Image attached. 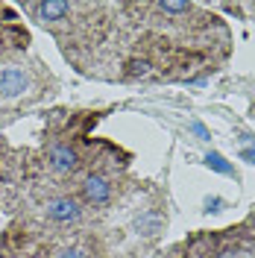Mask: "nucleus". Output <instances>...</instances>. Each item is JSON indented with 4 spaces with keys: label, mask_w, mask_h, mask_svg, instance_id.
<instances>
[{
    "label": "nucleus",
    "mask_w": 255,
    "mask_h": 258,
    "mask_svg": "<svg viewBox=\"0 0 255 258\" xmlns=\"http://www.w3.org/2000/svg\"><path fill=\"white\" fill-rule=\"evenodd\" d=\"M44 217H47L50 223H59V226H68V223H77L82 217V206L80 200H74V197H56V200H50L47 206H44Z\"/></svg>",
    "instance_id": "nucleus-1"
},
{
    "label": "nucleus",
    "mask_w": 255,
    "mask_h": 258,
    "mask_svg": "<svg viewBox=\"0 0 255 258\" xmlns=\"http://www.w3.org/2000/svg\"><path fill=\"white\" fill-rule=\"evenodd\" d=\"M27 88H30V77H27L24 68L9 64V68L0 71V97H3V100H15V97H21Z\"/></svg>",
    "instance_id": "nucleus-2"
},
{
    "label": "nucleus",
    "mask_w": 255,
    "mask_h": 258,
    "mask_svg": "<svg viewBox=\"0 0 255 258\" xmlns=\"http://www.w3.org/2000/svg\"><path fill=\"white\" fill-rule=\"evenodd\" d=\"M82 200L88 206H106L112 200V182L106 176H100V173L85 176V182H82Z\"/></svg>",
    "instance_id": "nucleus-3"
},
{
    "label": "nucleus",
    "mask_w": 255,
    "mask_h": 258,
    "mask_svg": "<svg viewBox=\"0 0 255 258\" xmlns=\"http://www.w3.org/2000/svg\"><path fill=\"white\" fill-rule=\"evenodd\" d=\"M77 164H80L77 150H71L68 144L50 147V167H53V170H59V173H74Z\"/></svg>",
    "instance_id": "nucleus-4"
},
{
    "label": "nucleus",
    "mask_w": 255,
    "mask_h": 258,
    "mask_svg": "<svg viewBox=\"0 0 255 258\" xmlns=\"http://www.w3.org/2000/svg\"><path fill=\"white\" fill-rule=\"evenodd\" d=\"M32 12L41 21H65L71 15V3L68 0H47V3H35Z\"/></svg>",
    "instance_id": "nucleus-5"
},
{
    "label": "nucleus",
    "mask_w": 255,
    "mask_h": 258,
    "mask_svg": "<svg viewBox=\"0 0 255 258\" xmlns=\"http://www.w3.org/2000/svg\"><path fill=\"white\" fill-rule=\"evenodd\" d=\"M206 167H208V170H214V173H220V176H238V173H235V164H232V161H226V156L214 153V150L206 156Z\"/></svg>",
    "instance_id": "nucleus-6"
},
{
    "label": "nucleus",
    "mask_w": 255,
    "mask_h": 258,
    "mask_svg": "<svg viewBox=\"0 0 255 258\" xmlns=\"http://www.w3.org/2000/svg\"><path fill=\"white\" fill-rule=\"evenodd\" d=\"M135 229L144 232V235H156V232L161 229V217L156 214V211H150V214H144V217L135 220Z\"/></svg>",
    "instance_id": "nucleus-7"
},
{
    "label": "nucleus",
    "mask_w": 255,
    "mask_h": 258,
    "mask_svg": "<svg viewBox=\"0 0 255 258\" xmlns=\"http://www.w3.org/2000/svg\"><path fill=\"white\" fill-rule=\"evenodd\" d=\"M161 12H170V15H182V12H191V3H185V0H161L156 3Z\"/></svg>",
    "instance_id": "nucleus-8"
},
{
    "label": "nucleus",
    "mask_w": 255,
    "mask_h": 258,
    "mask_svg": "<svg viewBox=\"0 0 255 258\" xmlns=\"http://www.w3.org/2000/svg\"><path fill=\"white\" fill-rule=\"evenodd\" d=\"M56 258H91V252H88L85 246H68V249H62Z\"/></svg>",
    "instance_id": "nucleus-9"
},
{
    "label": "nucleus",
    "mask_w": 255,
    "mask_h": 258,
    "mask_svg": "<svg viewBox=\"0 0 255 258\" xmlns=\"http://www.w3.org/2000/svg\"><path fill=\"white\" fill-rule=\"evenodd\" d=\"M150 74V62L147 59H135V62H129V77H147Z\"/></svg>",
    "instance_id": "nucleus-10"
},
{
    "label": "nucleus",
    "mask_w": 255,
    "mask_h": 258,
    "mask_svg": "<svg viewBox=\"0 0 255 258\" xmlns=\"http://www.w3.org/2000/svg\"><path fill=\"white\" fill-rule=\"evenodd\" d=\"M226 200L223 197H206V211H223Z\"/></svg>",
    "instance_id": "nucleus-11"
},
{
    "label": "nucleus",
    "mask_w": 255,
    "mask_h": 258,
    "mask_svg": "<svg viewBox=\"0 0 255 258\" xmlns=\"http://www.w3.org/2000/svg\"><path fill=\"white\" fill-rule=\"evenodd\" d=\"M194 132V135H197V138H200V141H208V138H211V132H208L206 126H203V123H200V120H194L191 126H188Z\"/></svg>",
    "instance_id": "nucleus-12"
},
{
    "label": "nucleus",
    "mask_w": 255,
    "mask_h": 258,
    "mask_svg": "<svg viewBox=\"0 0 255 258\" xmlns=\"http://www.w3.org/2000/svg\"><path fill=\"white\" fill-rule=\"evenodd\" d=\"M240 159H243V161H252V164H255V147H246V150H240Z\"/></svg>",
    "instance_id": "nucleus-13"
},
{
    "label": "nucleus",
    "mask_w": 255,
    "mask_h": 258,
    "mask_svg": "<svg viewBox=\"0 0 255 258\" xmlns=\"http://www.w3.org/2000/svg\"><path fill=\"white\" fill-rule=\"evenodd\" d=\"M35 258H47V255H35Z\"/></svg>",
    "instance_id": "nucleus-14"
}]
</instances>
